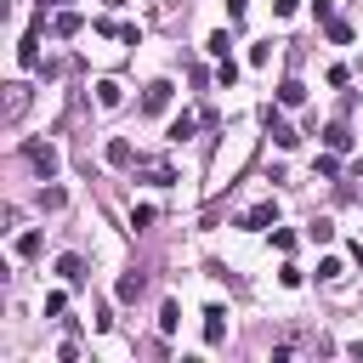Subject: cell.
Listing matches in <instances>:
<instances>
[{
  "mask_svg": "<svg viewBox=\"0 0 363 363\" xmlns=\"http://www.w3.org/2000/svg\"><path fill=\"white\" fill-rule=\"evenodd\" d=\"M23 159L34 164V176H45V182H51V170H57V147H51V142H28V147H23Z\"/></svg>",
  "mask_w": 363,
  "mask_h": 363,
  "instance_id": "1",
  "label": "cell"
},
{
  "mask_svg": "<svg viewBox=\"0 0 363 363\" xmlns=\"http://www.w3.org/2000/svg\"><path fill=\"white\" fill-rule=\"evenodd\" d=\"M261 119H267V130H272V142H278V147H295V142H301V136H295V125H289L278 108H261Z\"/></svg>",
  "mask_w": 363,
  "mask_h": 363,
  "instance_id": "2",
  "label": "cell"
},
{
  "mask_svg": "<svg viewBox=\"0 0 363 363\" xmlns=\"http://www.w3.org/2000/svg\"><path fill=\"white\" fill-rule=\"evenodd\" d=\"M136 176H147L153 187H170V182H176V170H170L164 159H136Z\"/></svg>",
  "mask_w": 363,
  "mask_h": 363,
  "instance_id": "3",
  "label": "cell"
},
{
  "mask_svg": "<svg viewBox=\"0 0 363 363\" xmlns=\"http://www.w3.org/2000/svg\"><path fill=\"white\" fill-rule=\"evenodd\" d=\"M28 108V85H6V125H17Z\"/></svg>",
  "mask_w": 363,
  "mask_h": 363,
  "instance_id": "4",
  "label": "cell"
},
{
  "mask_svg": "<svg viewBox=\"0 0 363 363\" xmlns=\"http://www.w3.org/2000/svg\"><path fill=\"white\" fill-rule=\"evenodd\" d=\"M221 335H227V312H221V306H204V340L221 346Z\"/></svg>",
  "mask_w": 363,
  "mask_h": 363,
  "instance_id": "5",
  "label": "cell"
},
{
  "mask_svg": "<svg viewBox=\"0 0 363 363\" xmlns=\"http://www.w3.org/2000/svg\"><path fill=\"white\" fill-rule=\"evenodd\" d=\"M164 102H170V79H153V85H147V96H142V113H159Z\"/></svg>",
  "mask_w": 363,
  "mask_h": 363,
  "instance_id": "6",
  "label": "cell"
},
{
  "mask_svg": "<svg viewBox=\"0 0 363 363\" xmlns=\"http://www.w3.org/2000/svg\"><path fill=\"white\" fill-rule=\"evenodd\" d=\"M272 221H278V204H272V199H267V204H255V210L244 216V227H250V233H261V227H272Z\"/></svg>",
  "mask_w": 363,
  "mask_h": 363,
  "instance_id": "7",
  "label": "cell"
},
{
  "mask_svg": "<svg viewBox=\"0 0 363 363\" xmlns=\"http://www.w3.org/2000/svg\"><path fill=\"white\" fill-rule=\"evenodd\" d=\"M142 289H147V272H125L119 278V301H142Z\"/></svg>",
  "mask_w": 363,
  "mask_h": 363,
  "instance_id": "8",
  "label": "cell"
},
{
  "mask_svg": "<svg viewBox=\"0 0 363 363\" xmlns=\"http://www.w3.org/2000/svg\"><path fill=\"white\" fill-rule=\"evenodd\" d=\"M323 142H329V153H346V147H352V130H346V125H329Z\"/></svg>",
  "mask_w": 363,
  "mask_h": 363,
  "instance_id": "9",
  "label": "cell"
},
{
  "mask_svg": "<svg viewBox=\"0 0 363 363\" xmlns=\"http://www.w3.org/2000/svg\"><path fill=\"white\" fill-rule=\"evenodd\" d=\"M301 96H306V85H301V79H284V85H278V102H284V108H295Z\"/></svg>",
  "mask_w": 363,
  "mask_h": 363,
  "instance_id": "10",
  "label": "cell"
},
{
  "mask_svg": "<svg viewBox=\"0 0 363 363\" xmlns=\"http://www.w3.org/2000/svg\"><path fill=\"white\" fill-rule=\"evenodd\" d=\"M57 272H62L68 284H79V278H85V261H79V255H62V261H57Z\"/></svg>",
  "mask_w": 363,
  "mask_h": 363,
  "instance_id": "11",
  "label": "cell"
},
{
  "mask_svg": "<svg viewBox=\"0 0 363 363\" xmlns=\"http://www.w3.org/2000/svg\"><path fill=\"white\" fill-rule=\"evenodd\" d=\"M108 164H130V142H125V136L108 142Z\"/></svg>",
  "mask_w": 363,
  "mask_h": 363,
  "instance_id": "12",
  "label": "cell"
},
{
  "mask_svg": "<svg viewBox=\"0 0 363 363\" xmlns=\"http://www.w3.org/2000/svg\"><path fill=\"white\" fill-rule=\"evenodd\" d=\"M62 204H68L62 187H40V210H62Z\"/></svg>",
  "mask_w": 363,
  "mask_h": 363,
  "instance_id": "13",
  "label": "cell"
},
{
  "mask_svg": "<svg viewBox=\"0 0 363 363\" xmlns=\"http://www.w3.org/2000/svg\"><path fill=\"white\" fill-rule=\"evenodd\" d=\"M340 272H346V267H340V255H323V261H318V278H323V284H335Z\"/></svg>",
  "mask_w": 363,
  "mask_h": 363,
  "instance_id": "14",
  "label": "cell"
},
{
  "mask_svg": "<svg viewBox=\"0 0 363 363\" xmlns=\"http://www.w3.org/2000/svg\"><path fill=\"white\" fill-rule=\"evenodd\" d=\"M176 323H182V312H176V301H164V306H159V329H164V335H170V329H176Z\"/></svg>",
  "mask_w": 363,
  "mask_h": 363,
  "instance_id": "15",
  "label": "cell"
},
{
  "mask_svg": "<svg viewBox=\"0 0 363 363\" xmlns=\"http://www.w3.org/2000/svg\"><path fill=\"white\" fill-rule=\"evenodd\" d=\"M227 45H233V40H227V28H221V34H210V40H204V51H210V57H227Z\"/></svg>",
  "mask_w": 363,
  "mask_h": 363,
  "instance_id": "16",
  "label": "cell"
},
{
  "mask_svg": "<svg viewBox=\"0 0 363 363\" xmlns=\"http://www.w3.org/2000/svg\"><path fill=\"white\" fill-rule=\"evenodd\" d=\"M96 102H102V108H113V102H119V85H113V79H102V85H96Z\"/></svg>",
  "mask_w": 363,
  "mask_h": 363,
  "instance_id": "17",
  "label": "cell"
},
{
  "mask_svg": "<svg viewBox=\"0 0 363 363\" xmlns=\"http://www.w3.org/2000/svg\"><path fill=\"white\" fill-rule=\"evenodd\" d=\"M306 233H312V238H318V244H329V238H335V221H323V216H318V221H312V227H306Z\"/></svg>",
  "mask_w": 363,
  "mask_h": 363,
  "instance_id": "18",
  "label": "cell"
},
{
  "mask_svg": "<svg viewBox=\"0 0 363 363\" xmlns=\"http://www.w3.org/2000/svg\"><path fill=\"white\" fill-rule=\"evenodd\" d=\"M182 136H193V113H182V119L170 125V142H182Z\"/></svg>",
  "mask_w": 363,
  "mask_h": 363,
  "instance_id": "19",
  "label": "cell"
},
{
  "mask_svg": "<svg viewBox=\"0 0 363 363\" xmlns=\"http://www.w3.org/2000/svg\"><path fill=\"white\" fill-rule=\"evenodd\" d=\"M147 221H153V204H136V210H130V227H136V233H142V227H147Z\"/></svg>",
  "mask_w": 363,
  "mask_h": 363,
  "instance_id": "20",
  "label": "cell"
},
{
  "mask_svg": "<svg viewBox=\"0 0 363 363\" xmlns=\"http://www.w3.org/2000/svg\"><path fill=\"white\" fill-rule=\"evenodd\" d=\"M17 255H40V233H23L17 238Z\"/></svg>",
  "mask_w": 363,
  "mask_h": 363,
  "instance_id": "21",
  "label": "cell"
},
{
  "mask_svg": "<svg viewBox=\"0 0 363 363\" xmlns=\"http://www.w3.org/2000/svg\"><path fill=\"white\" fill-rule=\"evenodd\" d=\"M153 17H159V23H170V17H176V0H159V6H153Z\"/></svg>",
  "mask_w": 363,
  "mask_h": 363,
  "instance_id": "22",
  "label": "cell"
},
{
  "mask_svg": "<svg viewBox=\"0 0 363 363\" xmlns=\"http://www.w3.org/2000/svg\"><path fill=\"white\" fill-rule=\"evenodd\" d=\"M244 6H250V0H227V17H244Z\"/></svg>",
  "mask_w": 363,
  "mask_h": 363,
  "instance_id": "23",
  "label": "cell"
}]
</instances>
